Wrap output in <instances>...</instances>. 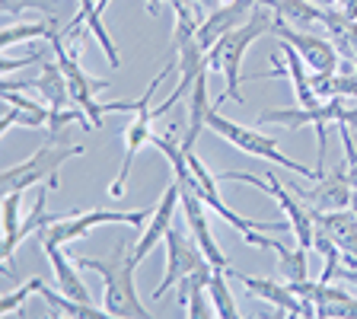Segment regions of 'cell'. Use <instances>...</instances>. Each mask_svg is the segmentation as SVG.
I'll return each instance as SVG.
<instances>
[{
    "mask_svg": "<svg viewBox=\"0 0 357 319\" xmlns=\"http://www.w3.org/2000/svg\"><path fill=\"white\" fill-rule=\"evenodd\" d=\"M80 268H89V272H99L102 275V310L109 316H121V319H147L150 310L144 306V300L137 297V288H134V268L137 262L128 253V243L119 239V243L109 249L105 259H86L77 262Z\"/></svg>",
    "mask_w": 357,
    "mask_h": 319,
    "instance_id": "1",
    "label": "cell"
},
{
    "mask_svg": "<svg viewBox=\"0 0 357 319\" xmlns=\"http://www.w3.org/2000/svg\"><path fill=\"white\" fill-rule=\"evenodd\" d=\"M271 26H275V13L268 7H255V13L249 16V20L239 26V29L227 32V36L220 38V42L214 45V48H208L204 52V61H208L211 71H220L223 80H227V89H223L220 103H227V99H233V103H243V96H239V80H243V58L245 52H249V45L255 42L259 36H265V32H271ZM217 103V105H220Z\"/></svg>",
    "mask_w": 357,
    "mask_h": 319,
    "instance_id": "2",
    "label": "cell"
},
{
    "mask_svg": "<svg viewBox=\"0 0 357 319\" xmlns=\"http://www.w3.org/2000/svg\"><path fill=\"white\" fill-rule=\"evenodd\" d=\"M80 154H83V147L64 141V138H52V141L42 144V147H38L29 160H22V163L3 170V176H0V192H3V195L26 192L29 186H38V182L58 188L61 186V176H58L61 166H64L67 160L80 156Z\"/></svg>",
    "mask_w": 357,
    "mask_h": 319,
    "instance_id": "3",
    "label": "cell"
},
{
    "mask_svg": "<svg viewBox=\"0 0 357 319\" xmlns=\"http://www.w3.org/2000/svg\"><path fill=\"white\" fill-rule=\"evenodd\" d=\"M208 128L220 134L223 141H230L233 147L245 150V154L261 156V160H268V163L284 166V170H290V172H300V176L316 179V170L297 163V160H290V156L284 154L281 147H278L275 138H265V134H259L255 128H245V125H236V121H230V119H223V115H220V105H211V109H208Z\"/></svg>",
    "mask_w": 357,
    "mask_h": 319,
    "instance_id": "4",
    "label": "cell"
},
{
    "mask_svg": "<svg viewBox=\"0 0 357 319\" xmlns=\"http://www.w3.org/2000/svg\"><path fill=\"white\" fill-rule=\"evenodd\" d=\"M153 211H105V208H93V211H64V214H54L52 221L45 223L38 230V239L42 243H54V246H64V243H74V239L86 237L93 227L99 223H137L150 221Z\"/></svg>",
    "mask_w": 357,
    "mask_h": 319,
    "instance_id": "5",
    "label": "cell"
},
{
    "mask_svg": "<svg viewBox=\"0 0 357 319\" xmlns=\"http://www.w3.org/2000/svg\"><path fill=\"white\" fill-rule=\"evenodd\" d=\"M220 182H245V186H255L259 192H268L271 198L281 205L284 217H287L290 230H294V237H297V246H303V249H312V237H316V221H312V211L306 208L303 201L290 198V188L281 186V179H278V172H265V179L252 176V172H220Z\"/></svg>",
    "mask_w": 357,
    "mask_h": 319,
    "instance_id": "6",
    "label": "cell"
},
{
    "mask_svg": "<svg viewBox=\"0 0 357 319\" xmlns=\"http://www.w3.org/2000/svg\"><path fill=\"white\" fill-rule=\"evenodd\" d=\"M52 48H54V61L61 64V71H64L67 77V87H70V99H74L77 109H83L89 115V121H93V128L102 125V103H96V93H102L109 83L99 80V77H89L86 71L80 67V58L77 54L67 52V45H64V36H54L52 38Z\"/></svg>",
    "mask_w": 357,
    "mask_h": 319,
    "instance_id": "7",
    "label": "cell"
},
{
    "mask_svg": "<svg viewBox=\"0 0 357 319\" xmlns=\"http://www.w3.org/2000/svg\"><path fill=\"white\" fill-rule=\"evenodd\" d=\"M163 243H166V275H163V281H160V288H153V300H160L166 290L176 288L178 278H185L188 272H195V268H201L208 262V255H204V249L198 246V239L185 237V233L176 230V227L166 233Z\"/></svg>",
    "mask_w": 357,
    "mask_h": 319,
    "instance_id": "8",
    "label": "cell"
},
{
    "mask_svg": "<svg viewBox=\"0 0 357 319\" xmlns=\"http://www.w3.org/2000/svg\"><path fill=\"white\" fill-rule=\"evenodd\" d=\"M290 192L297 195L310 211H335V208H351L354 186H351V179H348V166H335V170L322 172L312 188L290 186Z\"/></svg>",
    "mask_w": 357,
    "mask_h": 319,
    "instance_id": "9",
    "label": "cell"
},
{
    "mask_svg": "<svg viewBox=\"0 0 357 319\" xmlns=\"http://www.w3.org/2000/svg\"><path fill=\"white\" fill-rule=\"evenodd\" d=\"M271 32H275L281 42L294 45L297 48V54L306 61V67L310 71H322V74H332L335 67H338V48H335V42H328V38H319L312 36L310 29H294V26H287L284 20H278L275 16V26H271Z\"/></svg>",
    "mask_w": 357,
    "mask_h": 319,
    "instance_id": "10",
    "label": "cell"
},
{
    "mask_svg": "<svg viewBox=\"0 0 357 319\" xmlns=\"http://www.w3.org/2000/svg\"><path fill=\"white\" fill-rule=\"evenodd\" d=\"M255 7H259V0H227L223 7L211 10L208 20H201V26H198V36H195L198 38V45L204 48V52L214 48L227 32L239 29V26L255 13Z\"/></svg>",
    "mask_w": 357,
    "mask_h": 319,
    "instance_id": "11",
    "label": "cell"
},
{
    "mask_svg": "<svg viewBox=\"0 0 357 319\" xmlns=\"http://www.w3.org/2000/svg\"><path fill=\"white\" fill-rule=\"evenodd\" d=\"M178 201H182V198H178V182H172V186L163 192L160 205L153 208V214H150V223L144 227V233L137 237V243L131 246V259L137 262V265H141V262L156 249V243H163L166 233L172 230V221H176V205H178Z\"/></svg>",
    "mask_w": 357,
    "mask_h": 319,
    "instance_id": "12",
    "label": "cell"
},
{
    "mask_svg": "<svg viewBox=\"0 0 357 319\" xmlns=\"http://www.w3.org/2000/svg\"><path fill=\"white\" fill-rule=\"evenodd\" d=\"M227 272H230V268H227ZM230 275L236 278V281H243L249 294H255L259 300H265V304L278 306V313H281V316H316V306L303 304V300L294 294V288H290V284L271 281V278L239 275V272H230Z\"/></svg>",
    "mask_w": 357,
    "mask_h": 319,
    "instance_id": "13",
    "label": "cell"
},
{
    "mask_svg": "<svg viewBox=\"0 0 357 319\" xmlns=\"http://www.w3.org/2000/svg\"><path fill=\"white\" fill-rule=\"evenodd\" d=\"M312 221L342 246L344 259L354 265L357 262V214L354 208H335V211H312Z\"/></svg>",
    "mask_w": 357,
    "mask_h": 319,
    "instance_id": "14",
    "label": "cell"
},
{
    "mask_svg": "<svg viewBox=\"0 0 357 319\" xmlns=\"http://www.w3.org/2000/svg\"><path fill=\"white\" fill-rule=\"evenodd\" d=\"M150 121H153V109H144V112H137L134 121L128 125V131H125V160H121V170H119V176H115V182H112V188H109L112 198H121L125 182H128V176H131L134 156H137V150L153 138V134H150Z\"/></svg>",
    "mask_w": 357,
    "mask_h": 319,
    "instance_id": "15",
    "label": "cell"
},
{
    "mask_svg": "<svg viewBox=\"0 0 357 319\" xmlns=\"http://www.w3.org/2000/svg\"><path fill=\"white\" fill-rule=\"evenodd\" d=\"M42 249H45V255H48V262H52V268H54L58 290H64L67 297L80 300V304H93V294H89V288L80 278V265L67 262L64 253H61V246H54V243H42Z\"/></svg>",
    "mask_w": 357,
    "mask_h": 319,
    "instance_id": "16",
    "label": "cell"
},
{
    "mask_svg": "<svg viewBox=\"0 0 357 319\" xmlns=\"http://www.w3.org/2000/svg\"><path fill=\"white\" fill-rule=\"evenodd\" d=\"M208 71L195 80L192 93H188V125H185V134H182V144L178 147L185 150V154H195V144H198L201 131L208 128Z\"/></svg>",
    "mask_w": 357,
    "mask_h": 319,
    "instance_id": "17",
    "label": "cell"
},
{
    "mask_svg": "<svg viewBox=\"0 0 357 319\" xmlns=\"http://www.w3.org/2000/svg\"><path fill=\"white\" fill-rule=\"evenodd\" d=\"M32 89H38L45 96V103H48V109H54V112L67 109V105L74 103V99H70V87H67V77L58 61H45L42 74L32 77Z\"/></svg>",
    "mask_w": 357,
    "mask_h": 319,
    "instance_id": "18",
    "label": "cell"
},
{
    "mask_svg": "<svg viewBox=\"0 0 357 319\" xmlns=\"http://www.w3.org/2000/svg\"><path fill=\"white\" fill-rule=\"evenodd\" d=\"M3 103L10 105V109L3 112V119H0L3 134H7L13 125H22V128H42V125H48L52 109H45V105H38V103H29V99L16 96L13 89H7V93H3Z\"/></svg>",
    "mask_w": 357,
    "mask_h": 319,
    "instance_id": "19",
    "label": "cell"
},
{
    "mask_svg": "<svg viewBox=\"0 0 357 319\" xmlns=\"http://www.w3.org/2000/svg\"><path fill=\"white\" fill-rule=\"evenodd\" d=\"M259 3L294 29H310V22L322 20V7H316L312 0H259Z\"/></svg>",
    "mask_w": 357,
    "mask_h": 319,
    "instance_id": "20",
    "label": "cell"
},
{
    "mask_svg": "<svg viewBox=\"0 0 357 319\" xmlns=\"http://www.w3.org/2000/svg\"><path fill=\"white\" fill-rule=\"evenodd\" d=\"M281 48H284V58H287V77H290V83H294V96H297V105H303V109L319 105L322 99L316 96V89H312V83H310L306 61L297 54V48H294V45L281 42Z\"/></svg>",
    "mask_w": 357,
    "mask_h": 319,
    "instance_id": "21",
    "label": "cell"
},
{
    "mask_svg": "<svg viewBox=\"0 0 357 319\" xmlns=\"http://www.w3.org/2000/svg\"><path fill=\"white\" fill-rule=\"evenodd\" d=\"M38 297L52 306L58 316H77V319H99V316H105V310H99V306H93V304H80V300H74V297H67L64 290H52L45 281H42V288H38Z\"/></svg>",
    "mask_w": 357,
    "mask_h": 319,
    "instance_id": "22",
    "label": "cell"
},
{
    "mask_svg": "<svg viewBox=\"0 0 357 319\" xmlns=\"http://www.w3.org/2000/svg\"><path fill=\"white\" fill-rule=\"evenodd\" d=\"M20 205H22V192H10V195H3V262H13V253H16V246L22 243L20 239V227H22V221H20Z\"/></svg>",
    "mask_w": 357,
    "mask_h": 319,
    "instance_id": "23",
    "label": "cell"
},
{
    "mask_svg": "<svg viewBox=\"0 0 357 319\" xmlns=\"http://www.w3.org/2000/svg\"><path fill=\"white\" fill-rule=\"evenodd\" d=\"M58 36V16H48L45 22H7V29L0 36L3 48H13L16 42H26V38H52Z\"/></svg>",
    "mask_w": 357,
    "mask_h": 319,
    "instance_id": "24",
    "label": "cell"
},
{
    "mask_svg": "<svg viewBox=\"0 0 357 319\" xmlns=\"http://www.w3.org/2000/svg\"><path fill=\"white\" fill-rule=\"evenodd\" d=\"M227 268H214L211 272V281H208V294H211V304H214V313L220 319H236L239 310H236V300H233L230 288H227Z\"/></svg>",
    "mask_w": 357,
    "mask_h": 319,
    "instance_id": "25",
    "label": "cell"
},
{
    "mask_svg": "<svg viewBox=\"0 0 357 319\" xmlns=\"http://www.w3.org/2000/svg\"><path fill=\"white\" fill-rule=\"evenodd\" d=\"M278 262H281V275L287 278V284L306 281V249L303 246H281L278 249Z\"/></svg>",
    "mask_w": 357,
    "mask_h": 319,
    "instance_id": "26",
    "label": "cell"
},
{
    "mask_svg": "<svg viewBox=\"0 0 357 319\" xmlns=\"http://www.w3.org/2000/svg\"><path fill=\"white\" fill-rule=\"evenodd\" d=\"M0 7H3L7 22H16V16H22L26 10H42L48 16H58L61 0H0Z\"/></svg>",
    "mask_w": 357,
    "mask_h": 319,
    "instance_id": "27",
    "label": "cell"
},
{
    "mask_svg": "<svg viewBox=\"0 0 357 319\" xmlns=\"http://www.w3.org/2000/svg\"><path fill=\"white\" fill-rule=\"evenodd\" d=\"M38 288H42V278H32L29 284H22V288H16L13 294H7V297L0 300V316H10V313H16L26 300L32 297V294H38Z\"/></svg>",
    "mask_w": 357,
    "mask_h": 319,
    "instance_id": "28",
    "label": "cell"
},
{
    "mask_svg": "<svg viewBox=\"0 0 357 319\" xmlns=\"http://www.w3.org/2000/svg\"><path fill=\"white\" fill-rule=\"evenodd\" d=\"M42 61V52H32V54H26V58H3L0 61V71L3 74H13L16 67H29V64H38Z\"/></svg>",
    "mask_w": 357,
    "mask_h": 319,
    "instance_id": "29",
    "label": "cell"
},
{
    "mask_svg": "<svg viewBox=\"0 0 357 319\" xmlns=\"http://www.w3.org/2000/svg\"><path fill=\"white\" fill-rule=\"evenodd\" d=\"M166 3H169V0H147V13L150 16H160V10H163Z\"/></svg>",
    "mask_w": 357,
    "mask_h": 319,
    "instance_id": "30",
    "label": "cell"
},
{
    "mask_svg": "<svg viewBox=\"0 0 357 319\" xmlns=\"http://www.w3.org/2000/svg\"><path fill=\"white\" fill-rule=\"evenodd\" d=\"M316 7H322V10H328V7H344L348 0H312Z\"/></svg>",
    "mask_w": 357,
    "mask_h": 319,
    "instance_id": "31",
    "label": "cell"
},
{
    "mask_svg": "<svg viewBox=\"0 0 357 319\" xmlns=\"http://www.w3.org/2000/svg\"><path fill=\"white\" fill-rule=\"evenodd\" d=\"M351 52H354V61H357V20L351 22Z\"/></svg>",
    "mask_w": 357,
    "mask_h": 319,
    "instance_id": "32",
    "label": "cell"
},
{
    "mask_svg": "<svg viewBox=\"0 0 357 319\" xmlns=\"http://www.w3.org/2000/svg\"><path fill=\"white\" fill-rule=\"evenodd\" d=\"M195 3H201V7H208V10H217V7H223L227 0H195Z\"/></svg>",
    "mask_w": 357,
    "mask_h": 319,
    "instance_id": "33",
    "label": "cell"
},
{
    "mask_svg": "<svg viewBox=\"0 0 357 319\" xmlns=\"http://www.w3.org/2000/svg\"><path fill=\"white\" fill-rule=\"evenodd\" d=\"M348 179H351V186H354V192H357V166H348Z\"/></svg>",
    "mask_w": 357,
    "mask_h": 319,
    "instance_id": "34",
    "label": "cell"
},
{
    "mask_svg": "<svg viewBox=\"0 0 357 319\" xmlns=\"http://www.w3.org/2000/svg\"><path fill=\"white\" fill-rule=\"evenodd\" d=\"M109 3H112V0H96V10H99V13H105V7H109Z\"/></svg>",
    "mask_w": 357,
    "mask_h": 319,
    "instance_id": "35",
    "label": "cell"
}]
</instances>
